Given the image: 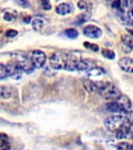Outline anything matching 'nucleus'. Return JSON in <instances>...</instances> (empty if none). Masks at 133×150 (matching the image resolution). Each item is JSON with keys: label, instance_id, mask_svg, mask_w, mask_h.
I'll use <instances>...</instances> for the list:
<instances>
[{"label": "nucleus", "instance_id": "f257e3e1", "mask_svg": "<svg viewBox=\"0 0 133 150\" xmlns=\"http://www.w3.org/2000/svg\"><path fill=\"white\" fill-rule=\"evenodd\" d=\"M98 88V93L106 100L117 101L121 96L118 88L111 82L95 81Z\"/></svg>", "mask_w": 133, "mask_h": 150}, {"label": "nucleus", "instance_id": "f03ea898", "mask_svg": "<svg viewBox=\"0 0 133 150\" xmlns=\"http://www.w3.org/2000/svg\"><path fill=\"white\" fill-rule=\"evenodd\" d=\"M131 120L128 117L122 116V115H114L108 117L104 121L105 127L111 132L118 131L123 127L131 124Z\"/></svg>", "mask_w": 133, "mask_h": 150}, {"label": "nucleus", "instance_id": "7ed1b4c3", "mask_svg": "<svg viewBox=\"0 0 133 150\" xmlns=\"http://www.w3.org/2000/svg\"><path fill=\"white\" fill-rule=\"evenodd\" d=\"M11 56L16 63L20 66L24 72L27 74H31L34 70V66L33 63L30 56H28L23 52H14L11 54Z\"/></svg>", "mask_w": 133, "mask_h": 150}, {"label": "nucleus", "instance_id": "20e7f679", "mask_svg": "<svg viewBox=\"0 0 133 150\" xmlns=\"http://www.w3.org/2000/svg\"><path fill=\"white\" fill-rule=\"evenodd\" d=\"M68 54L62 52H57L51 55L49 59V64L54 70H62L65 69Z\"/></svg>", "mask_w": 133, "mask_h": 150}, {"label": "nucleus", "instance_id": "39448f33", "mask_svg": "<svg viewBox=\"0 0 133 150\" xmlns=\"http://www.w3.org/2000/svg\"><path fill=\"white\" fill-rule=\"evenodd\" d=\"M30 58L34 63V67L37 68V69L43 67L46 63V55L44 52L41 51V50H34L31 53Z\"/></svg>", "mask_w": 133, "mask_h": 150}, {"label": "nucleus", "instance_id": "423d86ee", "mask_svg": "<svg viewBox=\"0 0 133 150\" xmlns=\"http://www.w3.org/2000/svg\"><path fill=\"white\" fill-rule=\"evenodd\" d=\"M7 71L9 77L14 80H20L23 75V69L16 62L13 63H9L6 65Z\"/></svg>", "mask_w": 133, "mask_h": 150}, {"label": "nucleus", "instance_id": "0eeeda50", "mask_svg": "<svg viewBox=\"0 0 133 150\" xmlns=\"http://www.w3.org/2000/svg\"><path fill=\"white\" fill-rule=\"evenodd\" d=\"M77 53V52L68 53L65 70L69 71H74L75 70H77L78 64L81 60V59H79V55H76Z\"/></svg>", "mask_w": 133, "mask_h": 150}, {"label": "nucleus", "instance_id": "6e6552de", "mask_svg": "<svg viewBox=\"0 0 133 150\" xmlns=\"http://www.w3.org/2000/svg\"><path fill=\"white\" fill-rule=\"evenodd\" d=\"M83 34L85 36L90 38H99L102 35V30L94 25H88L84 28Z\"/></svg>", "mask_w": 133, "mask_h": 150}, {"label": "nucleus", "instance_id": "1a4fd4ad", "mask_svg": "<svg viewBox=\"0 0 133 150\" xmlns=\"http://www.w3.org/2000/svg\"><path fill=\"white\" fill-rule=\"evenodd\" d=\"M117 102L118 103V104L125 112H131L132 111V103L131 102L130 98L127 96L121 95V96L118 98V100H117Z\"/></svg>", "mask_w": 133, "mask_h": 150}, {"label": "nucleus", "instance_id": "9d476101", "mask_svg": "<svg viewBox=\"0 0 133 150\" xmlns=\"http://www.w3.org/2000/svg\"><path fill=\"white\" fill-rule=\"evenodd\" d=\"M119 67L127 73H133V59L124 57L118 61Z\"/></svg>", "mask_w": 133, "mask_h": 150}, {"label": "nucleus", "instance_id": "9b49d317", "mask_svg": "<svg viewBox=\"0 0 133 150\" xmlns=\"http://www.w3.org/2000/svg\"><path fill=\"white\" fill-rule=\"evenodd\" d=\"M121 42H122V50L125 53H129L133 49V39L130 35H124L121 36Z\"/></svg>", "mask_w": 133, "mask_h": 150}, {"label": "nucleus", "instance_id": "f8f14e48", "mask_svg": "<svg viewBox=\"0 0 133 150\" xmlns=\"http://www.w3.org/2000/svg\"><path fill=\"white\" fill-rule=\"evenodd\" d=\"M93 67H94V62L91 59H81L80 62L78 64V67H77V70L79 72H84V71H86L88 72L89 70L92 69Z\"/></svg>", "mask_w": 133, "mask_h": 150}, {"label": "nucleus", "instance_id": "ddd939ff", "mask_svg": "<svg viewBox=\"0 0 133 150\" xmlns=\"http://www.w3.org/2000/svg\"><path fill=\"white\" fill-rule=\"evenodd\" d=\"M105 108L107 111L111 112H120V113H123L125 112L123 111V110L121 109V107L120 106V105L118 104V102H114V101H112L111 103H108L106 104L105 105Z\"/></svg>", "mask_w": 133, "mask_h": 150}, {"label": "nucleus", "instance_id": "4468645a", "mask_svg": "<svg viewBox=\"0 0 133 150\" xmlns=\"http://www.w3.org/2000/svg\"><path fill=\"white\" fill-rule=\"evenodd\" d=\"M72 12V6L68 3H61L56 7V13L59 15H66Z\"/></svg>", "mask_w": 133, "mask_h": 150}, {"label": "nucleus", "instance_id": "2eb2a0df", "mask_svg": "<svg viewBox=\"0 0 133 150\" xmlns=\"http://www.w3.org/2000/svg\"><path fill=\"white\" fill-rule=\"evenodd\" d=\"M105 74H106V72H105V70L103 68L96 67L90 69L88 72H86L87 77H90V78H94V77H100V76H103Z\"/></svg>", "mask_w": 133, "mask_h": 150}, {"label": "nucleus", "instance_id": "dca6fc26", "mask_svg": "<svg viewBox=\"0 0 133 150\" xmlns=\"http://www.w3.org/2000/svg\"><path fill=\"white\" fill-rule=\"evenodd\" d=\"M83 86L86 91L90 93L95 92L98 90L97 85L96 84V82L90 81V80H85L83 81Z\"/></svg>", "mask_w": 133, "mask_h": 150}, {"label": "nucleus", "instance_id": "f3484780", "mask_svg": "<svg viewBox=\"0 0 133 150\" xmlns=\"http://www.w3.org/2000/svg\"><path fill=\"white\" fill-rule=\"evenodd\" d=\"M11 146L8 141L6 134L2 133L0 134V150H10Z\"/></svg>", "mask_w": 133, "mask_h": 150}, {"label": "nucleus", "instance_id": "a211bd4d", "mask_svg": "<svg viewBox=\"0 0 133 150\" xmlns=\"http://www.w3.org/2000/svg\"><path fill=\"white\" fill-rule=\"evenodd\" d=\"M31 25H32L33 29L35 31H40L43 28V27H44V21L41 20V19L35 18L33 19L32 21H31Z\"/></svg>", "mask_w": 133, "mask_h": 150}, {"label": "nucleus", "instance_id": "6ab92c4d", "mask_svg": "<svg viewBox=\"0 0 133 150\" xmlns=\"http://www.w3.org/2000/svg\"><path fill=\"white\" fill-rule=\"evenodd\" d=\"M116 150H133V146L128 142H120L117 145Z\"/></svg>", "mask_w": 133, "mask_h": 150}, {"label": "nucleus", "instance_id": "aec40b11", "mask_svg": "<svg viewBox=\"0 0 133 150\" xmlns=\"http://www.w3.org/2000/svg\"><path fill=\"white\" fill-rule=\"evenodd\" d=\"M102 55L104 57L108 59H114L115 58L114 52L112 50H109V49H103Z\"/></svg>", "mask_w": 133, "mask_h": 150}, {"label": "nucleus", "instance_id": "412c9836", "mask_svg": "<svg viewBox=\"0 0 133 150\" xmlns=\"http://www.w3.org/2000/svg\"><path fill=\"white\" fill-rule=\"evenodd\" d=\"M11 96V91L9 88L1 86V97L2 98H9Z\"/></svg>", "mask_w": 133, "mask_h": 150}, {"label": "nucleus", "instance_id": "4be33fe9", "mask_svg": "<svg viewBox=\"0 0 133 150\" xmlns=\"http://www.w3.org/2000/svg\"><path fill=\"white\" fill-rule=\"evenodd\" d=\"M65 35H67V37L69 38H76L79 35V33L76 29L74 28H69L67 30H65Z\"/></svg>", "mask_w": 133, "mask_h": 150}, {"label": "nucleus", "instance_id": "5701e85b", "mask_svg": "<svg viewBox=\"0 0 133 150\" xmlns=\"http://www.w3.org/2000/svg\"><path fill=\"white\" fill-rule=\"evenodd\" d=\"M8 76H9V74H8V71H7L6 66H5L4 64L1 63L0 64V79H5Z\"/></svg>", "mask_w": 133, "mask_h": 150}, {"label": "nucleus", "instance_id": "b1692460", "mask_svg": "<svg viewBox=\"0 0 133 150\" xmlns=\"http://www.w3.org/2000/svg\"><path fill=\"white\" fill-rule=\"evenodd\" d=\"M83 45L85 48H86V49H91V50L93 52H98V50H99V47H98L97 45L91 44V43H90V42H84Z\"/></svg>", "mask_w": 133, "mask_h": 150}, {"label": "nucleus", "instance_id": "393cba45", "mask_svg": "<svg viewBox=\"0 0 133 150\" xmlns=\"http://www.w3.org/2000/svg\"><path fill=\"white\" fill-rule=\"evenodd\" d=\"M41 6L44 10H50L51 9V5L50 0H41Z\"/></svg>", "mask_w": 133, "mask_h": 150}, {"label": "nucleus", "instance_id": "a878e982", "mask_svg": "<svg viewBox=\"0 0 133 150\" xmlns=\"http://www.w3.org/2000/svg\"><path fill=\"white\" fill-rule=\"evenodd\" d=\"M18 35V32L17 30H13V29H10V30H8L6 32V36L8 38H14L15 36Z\"/></svg>", "mask_w": 133, "mask_h": 150}, {"label": "nucleus", "instance_id": "bb28decb", "mask_svg": "<svg viewBox=\"0 0 133 150\" xmlns=\"http://www.w3.org/2000/svg\"><path fill=\"white\" fill-rule=\"evenodd\" d=\"M16 2H17V4L20 5L23 8H27V7L29 6V2H28L27 0H16Z\"/></svg>", "mask_w": 133, "mask_h": 150}, {"label": "nucleus", "instance_id": "cd10ccee", "mask_svg": "<svg viewBox=\"0 0 133 150\" xmlns=\"http://www.w3.org/2000/svg\"><path fill=\"white\" fill-rule=\"evenodd\" d=\"M128 19V23H133V6L131 7V9L128 10L127 14Z\"/></svg>", "mask_w": 133, "mask_h": 150}, {"label": "nucleus", "instance_id": "c85d7f7f", "mask_svg": "<svg viewBox=\"0 0 133 150\" xmlns=\"http://www.w3.org/2000/svg\"><path fill=\"white\" fill-rule=\"evenodd\" d=\"M3 17H4L5 21H13L14 19V16L12 13H5Z\"/></svg>", "mask_w": 133, "mask_h": 150}, {"label": "nucleus", "instance_id": "c756f323", "mask_svg": "<svg viewBox=\"0 0 133 150\" xmlns=\"http://www.w3.org/2000/svg\"><path fill=\"white\" fill-rule=\"evenodd\" d=\"M122 4H123V6L125 8H130L132 6L133 0H123Z\"/></svg>", "mask_w": 133, "mask_h": 150}, {"label": "nucleus", "instance_id": "7c9ffc66", "mask_svg": "<svg viewBox=\"0 0 133 150\" xmlns=\"http://www.w3.org/2000/svg\"><path fill=\"white\" fill-rule=\"evenodd\" d=\"M77 6L80 9H85L87 8V3H86L85 1L83 0H80L78 3H77Z\"/></svg>", "mask_w": 133, "mask_h": 150}, {"label": "nucleus", "instance_id": "2f4dec72", "mask_svg": "<svg viewBox=\"0 0 133 150\" xmlns=\"http://www.w3.org/2000/svg\"><path fill=\"white\" fill-rule=\"evenodd\" d=\"M120 6H121V0H115L111 3L112 8L114 9H120Z\"/></svg>", "mask_w": 133, "mask_h": 150}, {"label": "nucleus", "instance_id": "473e14b6", "mask_svg": "<svg viewBox=\"0 0 133 150\" xmlns=\"http://www.w3.org/2000/svg\"><path fill=\"white\" fill-rule=\"evenodd\" d=\"M125 28L131 35H133V23H128L127 25H125Z\"/></svg>", "mask_w": 133, "mask_h": 150}, {"label": "nucleus", "instance_id": "72a5a7b5", "mask_svg": "<svg viewBox=\"0 0 133 150\" xmlns=\"http://www.w3.org/2000/svg\"><path fill=\"white\" fill-rule=\"evenodd\" d=\"M26 21V22H27V23H29V22H30V16H27V18H26V20H24V21Z\"/></svg>", "mask_w": 133, "mask_h": 150}, {"label": "nucleus", "instance_id": "f704fd0d", "mask_svg": "<svg viewBox=\"0 0 133 150\" xmlns=\"http://www.w3.org/2000/svg\"><path fill=\"white\" fill-rule=\"evenodd\" d=\"M114 1H115V0H105V2H107V3H109V2H111L112 3Z\"/></svg>", "mask_w": 133, "mask_h": 150}]
</instances>
